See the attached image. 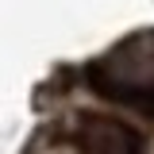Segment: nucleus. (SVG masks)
<instances>
[{
  "label": "nucleus",
  "mask_w": 154,
  "mask_h": 154,
  "mask_svg": "<svg viewBox=\"0 0 154 154\" xmlns=\"http://www.w3.org/2000/svg\"><path fill=\"white\" fill-rule=\"evenodd\" d=\"M89 85L108 100L154 116V35L139 31L89 66Z\"/></svg>",
  "instance_id": "obj_1"
},
{
  "label": "nucleus",
  "mask_w": 154,
  "mask_h": 154,
  "mask_svg": "<svg viewBox=\"0 0 154 154\" xmlns=\"http://www.w3.org/2000/svg\"><path fill=\"white\" fill-rule=\"evenodd\" d=\"M73 146L77 154H146V139L139 127L116 119V116L85 112V116H77Z\"/></svg>",
  "instance_id": "obj_2"
}]
</instances>
